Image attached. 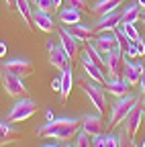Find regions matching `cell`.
<instances>
[{"label":"cell","instance_id":"cell-3","mask_svg":"<svg viewBox=\"0 0 145 147\" xmlns=\"http://www.w3.org/2000/svg\"><path fill=\"white\" fill-rule=\"evenodd\" d=\"M37 110H39V106H37V102H35L33 98L21 96V98H16V102L8 108L6 121H10V123H23V121L31 119Z\"/></svg>","mask_w":145,"mask_h":147},{"label":"cell","instance_id":"cell-9","mask_svg":"<svg viewBox=\"0 0 145 147\" xmlns=\"http://www.w3.org/2000/svg\"><path fill=\"white\" fill-rule=\"evenodd\" d=\"M104 69L108 71V78H123L125 69V55L121 49H115L113 53H108V57L104 61Z\"/></svg>","mask_w":145,"mask_h":147},{"label":"cell","instance_id":"cell-22","mask_svg":"<svg viewBox=\"0 0 145 147\" xmlns=\"http://www.w3.org/2000/svg\"><path fill=\"white\" fill-rule=\"evenodd\" d=\"M141 6L137 0H133V2H129L123 10H121V21L123 23H139V16H141Z\"/></svg>","mask_w":145,"mask_h":147},{"label":"cell","instance_id":"cell-14","mask_svg":"<svg viewBox=\"0 0 145 147\" xmlns=\"http://www.w3.org/2000/svg\"><path fill=\"white\" fill-rule=\"evenodd\" d=\"M31 25L35 29H39L41 33H53L55 31V21L51 18L49 12L45 10H39V8H35L33 14H31Z\"/></svg>","mask_w":145,"mask_h":147},{"label":"cell","instance_id":"cell-7","mask_svg":"<svg viewBox=\"0 0 145 147\" xmlns=\"http://www.w3.org/2000/svg\"><path fill=\"white\" fill-rule=\"evenodd\" d=\"M0 67L8 69L10 74H14V76L19 78H27L33 74V61L27 59V57H12V59H4L0 61Z\"/></svg>","mask_w":145,"mask_h":147},{"label":"cell","instance_id":"cell-39","mask_svg":"<svg viewBox=\"0 0 145 147\" xmlns=\"http://www.w3.org/2000/svg\"><path fill=\"white\" fill-rule=\"evenodd\" d=\"M139 21H141V23H143V25H145V8H143V10H141V16H139Z\"/></svg>","mask_w":145,"mask_h":147},{"label":"cell","instance_id":"cell-35","mask_svg":"<svg viewBox=\"0 0 145 147\" xmlns=\"http://www.w3.org/2000/svg\"><path fill=\"white\" fill-rule=\"evenodd\" d=\"M6 49H8L6 43H4V41H0V57H4V55H6Z\"/></svg>","mask_w":145,"mask_h":147},{"label":"cell","instance_id":"cell-33","mask_svg":"<svg viewBox=\"0 0 145 147\" xmlns=\"http://www.w3.org/2000/svg\"><path fill=\"white\" fill-rule=\"evenodd\" d=\"M139 94L145 96V69H143V74H141V78H139Z\"/></svg>","mask_w":145,"mask_h":147},{"label":"cell","instance_id":"cell-18","mask_svg":"<svg viewBox=\"0 0 145 147\" xmlns=\"http://www.w3.org/2000/svg\"><path fill=\"white\" fill-rule=\"evenodd\" d=\"M65 29H67V33H69L71 37H76L80 43H86V41L92 39V37H96V31H94L92 25L76 23V25H69V27H65Z\"/></svg>","mask_w":145,"mask_h":147},{"label":"cell","instance_id":"cell-10","mask_svg":"<svg viewBox=\"0 0 145 147\" xmlns=\"http://www.w3.org/2000/svg\"><path fill=\"white\" fill-rule=\"evenodd\" d=\"M121 10H113V12H106V14H100L98 21L92 25L96 35L98 33H108V31H115L117 27H121Z\"/></svg>","mask_w":145,"mask_h":147},{"label":"cell","instance_id":"cell-41","mask_svg":"<svg viewBox=\"0 0 145 147\" xmlns=\"http://www.w3.org/2000/svg\"><path fill=\"white\" fill-rule=\"evenodd\" d=\"M63 147H76V145H71L69 141H63Z\"/></svg>","mask_w":145,"mask_h":147},{"label":"cell","instance_id":"cell-11","mask_svg":"<svg viewBox=\"0 0 145 147\" xmlns=\"http://www.w3.org/2000/svg\"><path fill=\"white\" fill-rule=\"evenodd\" d=\"M80 129L84 133H88L90 137H96L102 133L104 129V123H102V115L96 113V115H84L80 117Z\"/></svg>","mask_w":145,"mask_h":147},{"label":"cell","instance_id":"cell-32","mask_svg":"<svg viewBox=\"0 0 145 147\" xmlns=\"http://www.w3.org/2000/svg\"><path fill=\"white\" fill-rule=\"evenodd\" d=\"M133 43H135V47H137L139 57H143V55H145V39L141 37V39H137V41H133Z\"/></svg>","mask_w":145,"mask_h":147},{"label":"cell","instance_id":"cell-6","mask_svg":"<svg viewBox=\"0 0 145 147\" xmlns=\"http://www.w3.org/2000/svg\"><path fill=\"white\" fill-rule=\"evenodd\" d=\"M47 43V51H49V61H51V65H55V69H59V71H63L67 65H69V55L65 53V49L59 45V41L55 43L53 39H49V41H45Z\"/></svg>","mask_w":145,"mask_h":147},{"label":"cell","instance_id":"cell-4","mask_svg":"<svg viewBox=\"0 0 145 147\" xmlns=\"http://www.w3.org/2000/svg\"><path fill=\"white\" fill-rule=\"evenodd\" d=\"M78 86L82 88V92L86 94V98L90 100V104H92L100 115H104V110H106V106H108V102H106V92H104V88L98 84V82H88V80H80L78 82Z\"/></svg>","mask_w":145,"mask_h":147},{"label":"cell","instance_id":"cell-28","mask_svg":"<svg viewBox=\"0 0 145 147\" xmlns=\"http://www.w3.org/2000/svg\"><path fill=\"white\" fill-rule=\"evenodd\" d=\"M74 145H76V147H92V137H90L88 133H84L82 129H80V131H78V135H76Z\"/></svg>","mask_w":145,"mask_h":147},{"label":"cell","instance_id":"cell-19","mask_svg":"<svg viewBox=\"0 0 145 147\" xmlns=\"http://www.w3.org/2000/svg\"><path fill=\"white\" fill-rule=\"evenodd\" d=\"M19 135H21V131H19V129H16L10 121H6V119L2 121V119H0V147L12 143Z\"/></svg>","mask_w":145,"mask_h":147},{"label":"cell","instance_id":"cell-13","mask_svg":"<svg viewBox=\"0 0 145 147\" xmlns=\"http://www.w3.org/2000/svg\"><path fill=\"white\" fill-rule=\"evenodd\" d=\"M143 63L137 59H129V57H125V69H123V78L129 82V86H139V78H141V74H143Z\"/></svg>","mask_w":145,"mask_h":147},{"label":"cell","instance_id":"cell-26","mask_svg":"<svg viewBox=\"0 0 145 147\" xmlns=\"http://www.w3.org/2000/svg\"><path fill=\"white\" fill-rule=\"evenodd\" d=\"M117 141H119V147H137V143L133 141V137L127 133L123 127H121V131L117 133Z\"/></svg>","mask_w":145,"mask_h":147},{"label":"cell","instance_id":"cell-42","mask_svg":"<svg viewBox=\"0 0 145 147\" xmlns=\"http://www.w3.org/2000/svg\"><path fill=\"white\" fill-rule=\"evenodd\" d=\"M137 2H139V6H141V8H145V0H137Z\"/></svg>","mask_w":145,"mask_h":147},{"label":"cell","instance_id":"cell-45","mask_svg":"<svg viewBox=\"0 0 145 147\" xmlns=\"http://www.w3.org/2000/svg\"><path fill=\"white\" fill-rule=\"evenodd\" d=\"M143 39H145V37H143Z\"/></svg>","mask_w":145,"mask_h":147},{"label":"cell","instance_id":"cell-8","mask_svg":"<svg viewBox=\"0 0 145 147\" xmlns=\"http://www.w3.org/2000/svg\"><path fill=\"white\" fill-rule=\"evenodd\" d=\"M92 45L98 49V53L104 57V61H106V57H108V53H113L115 49H119V43H117V37H115V33L113 35H108V33H98L96 37H92Z\"/></svg>","mask_w":145,"mask_h":147},{"label":"cell","instance_id":"cell-38","mask_svg":"<svg viewBox=\"0 0 145 147\" xmlns=\"http://www.w3.org/2000/svg\"><path fill=\"white\" fill-rule=\"evenodd\" d=\"M53 119V113H51V110H47V113H45V121H51Z\"/></svg>","mask_w":145,"mask_h":147},{"label":"cell","instance_id":"cell-25","mask_svg":"<svg viewBox=\"0 0 145 147\" xmlns=\"http://www.w3.org/2000/svg\"><path fill=\"white\" fill-rule=\"evenodd\" d=\"M115 37H117V43H119V49L123 51V53H127V49H129V45H131V39L125 35V31L121 29V27H117L115 29Z\"/></svg>","mask_w":145,"mask_h":147},{"label":"cell","instance_id":"cell-43","mask_svg":"<svg viewBox=\"0 0 145 147\" xmlns=\"http://www.w3.org/2000/svg\"><path fill=\"white\" fill-rule=\"evenodd\" d=\"M4 2H6V4H14V0H4Z\"/></svg>","mask_w":145,"mask_h":147},{"label":"cell","instance_id":"cell-16","mask_svg":"<svg viewBox=\"0 0 145 147\" xmlns=\"http://www.w3.org/2000/svg\"><path fill=\"white\" fill-rule=\"evenodd\" d=\"M80 63H82V67H84V71H86V76H88L90 80H94V82H98V84L104 82V71H102V67L96 65V63L92 61V57L88 55L86 49H84L82 55H80Z\"/></svg>","mask_w":145,"mask_h":147},{"label":"cell","instance_id":"cell-20","mask_svg":"<svg viewBox=\"0 0 145 147\" xmlns=\"http://www.w3.org/2000/svg\"><path fill=\"white\" fill-rule=\"evenodd\" d=\"M80 18H82V10H78V8H74V6L59 8V12H57V21H59L61 25H65V27L80 23Z\"/></svg>","mask_w":145,"mask_h":147},{"label":"cell","instance_id":"cell-30","mask_svg":"<svg viewBox=\"0 0 145 147\" xmlns=\"http://www.w3.org/2000/svg\"><path fill=\"white\" fill-rule=\"evenodd\" d=\"M67 6H74L78 10H86L88 8V0H65Z\"/></svg>","mask_w":145,"mask_h":147},{"label":"cell","instance_id":"cell-36","mask_svg":"<svg viewBox=\"0 0 145 147\" xmlns=\"http://www.w3.org/2000/svg\"><path fill=\"white\" fill-rule=\"evenodd\" d=\"M41 147H63V143H57V141L55 143H43Z\"/></svg>","mask_w":145,"mask_h":147},{"label":"cell","instance_id":"cell-34","mask_svg":"<svg viewBox=\"0 0 145 147\" xmlns=\"http://www.w3.org/2000/svg\"><path fill=\"white\" fill-rule=\"evenodd\" d=\"M51 88H53V92H59L61 90V76H57L55 80L51 82Z\"/></svg>","mask_w":145,"mask_h":147},{"label":"cell","instance_id":"cell-21","mask_svg":"<svg viewBox=\"0 0 145 147\" xmlns=\"http://www.w3.org/2000/svg\"><path fill=\"white\" fill-rule=\"evenodd\" d=\"M61 90H59V100L65 102V98L69 96V92H71V84H74V67L67 65L61 74Z\"/></svg>","mask_w":145,"mask_h":147},{"label":"cell","instance_id":"cell-44","mask_svg":"<svg viewBox=\"0 0 145 147\" xmlns=\"http://www.w3.org/2000/svg\"><path fill=\"white\" fill-rule=\"evenodd\" d=\"M141 147H145V139H143V143H141Z\"/></svg>","mask_w":145,"mask_h":147},{"label":"cell","instance_id":"cell-37","mask_svg":"<svg viewBox=\"0 0 145 147\" xmlns=\"http://www.w3.org/2000/svg\"><path fill=\"white\" fill-rule=\"evenodd\" d=\"M61 2H63V0H53V8L59 10V8H61Z\"/></svg>","mask_w":145,"mask_h":147},{"label":"cell","instance_id":"cell-1","mask_svg":"<svg viewBox=\"0 0 145 147\" xmlns=\"http://www.w3.org/2000/svg\"><path fill=\"white\" fill-rule=\"evenodd\" d=\"M78 131H80L78 117H57L35 127V135L45 137V139H55V141H71L76 139Z\"/></svg>","mask_w":145,"mask_h":147},{"label":"cell","instance_id":"cell-40","mask_svg":"<svg viewBox=\"0 0 145 147\" xmlns=\"http://www.w3.org/2000/svg\"><path fill=\"white\" fill-rule=\"evenodd\" d=\"M141 110H143V119H145V98H141Z\"/></svg>","mask_w":145,"mask_h":147},{"label":"cell","instance_id":"cell-12","mask_svg":"<svg viewBox=\"0 0 145 147\" xmlns=\"http://www.w3.org/2000/svg\"><path fill=\"white\" fill-rule=\"evenodd\" d=\"M141 119H143V110H141V98H139V100L135 102V106L131 108V113L127 115V119L123 121V129H125L131 137L137 135L139 127H141Z\"/></svg>","mask_w":145,"mask_h":147},{"label":"cell","instance_id":"cell-2","mask_svg":"<svg viewBox=\"0 0 145 147\" xmlns=\"http://www.w3.org/2000/svg\"><path fill=\"white\" fill-rule=\"evenodd\" d=\"M139 98H141L139 94H131V92H129V94H125V96H119V98L115 100V104L111 106V119H108V127L113 129V127H117L119 123H123Z\"/></svg>","mask_w":145,"mask_h":147},{"label":"cell","instance_id":"cell-24","mask_svg":"<svg viewBox=\"0 0 145 147\" xmlns=\"http://www.w3.org/2000/svg\"><path fill=\"white\" fill-rule=\"evenodd\" d=\"M14 6H16V10H19V14L23 16L25 25L31 29V27H33V25H31V14H33V8H31V0H14Z\"/></svg>","mask_w":145,"mask_h":147},{"label":"cell","instance_id":"cell-31","mask_svg":"<svg viewBox=\"0 0 145 147\" xmlns=\"http://www.w3.org/2000/svg\"><path fill=\"white\" fill-rule=\"evenodd\" d=\"M104 147H119L117 135H113V133H104Z\"/></svg>","mask_w":145,"mask_h":147},{"label":"cell","instance_id":"cell-27","mask_svg":"<svg viewBox=\"0 0 145 147\" xmlns=\"http://www.w3.org/2000/svg\"><path fill=\"white\" fill-rule=\"evenodd\" d=\"M121 29L125 31V35L129 37L131 41L141 39V35H139V31H137V23H121Z\"/></svg>","mask_w":145,"mask_h":147},{"label":"cell","instance_id":"cell-17","mask_svg":"<svg viewBox=\"0 0 145 147\" xmlns=\"http://www.w3.org/2000/svg\"><path fill=\"white\" fill-rule=\"evenodd\" d=\"M102 88L104 92H108V94H113V96H125V94H129V82H127L125 78H108L102 82Z\"/></svg>","mask_w":145,"mask_h":147},{"label":"cell","instance_id":"cell-5","mask_svg":"<svg viewBox=\"0 0 145 147\" xmlns=\"http://www.w3.org/2000/svg\"><path fill=\"white\" fill-rule=\"evenodd\" d=\"M0 82H2V88H4V92L8 96H12V98L25 96V92H27L25 78H19V76H14V74H10L8 69L0 67Z\"/></svg>","mask_w":145,"mask_h":147},{"label":"cell","instance_id":"cell-23","mask_svg":"<svg viewBox=\"0 0 145 147\" xmlns=\"http://www.w3.org/2000/svg\"><path fill=\"white\" fill-rule=\"evenodd\" d=\"M123 4V0H96L92 4V12L94 14H106V12H113V10H119Z\"/></svg>","mask_w":145,"mask_h":147},{"label":"cell","instance_id":"cell-15","mask_svg":"<svg viewBox=\"0 0 145 147\" xmlns=\"http://www.w3.org/2000/svg\"><path fill=\"white\" fill-rule=\"evenodd\" d=\"M57 35H59V45L65 49V53L69 55V59H76L80 55V41L76 39V37H71L65 27H59Z\"/></svg>","mask_w":145,"mask_h":147},{"label":"cell","instance_id":"cell-29","mask_svg":"<svg viewBox=\"0 0 145 147\" xmlns=\"http://www.w3.org/2000/svg\"><path fill=\"white\" fill-rule=\"evenodd\" d=\"M31 4L39 10H45V12L53 10V0H31Z\"/></svg>","mask_w":145,"mask_h":147}]
</instances>
